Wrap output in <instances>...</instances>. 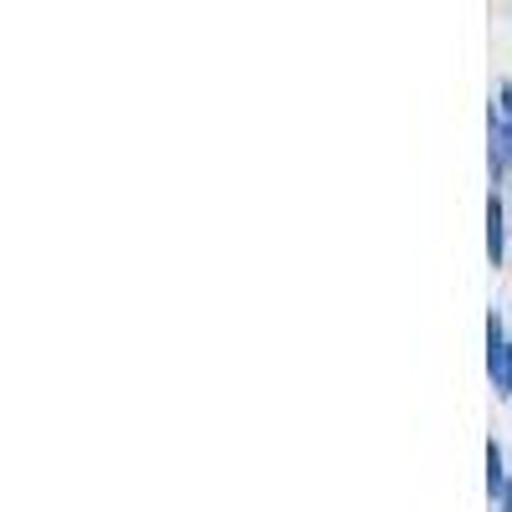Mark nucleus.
I'll return each instance as SVG.
<instances>
[{"label": "nucleus", "instance_id": "1", "mask_svg": "<svg viewBox=\"0 0 512 512\" xmlns=\"http://www.w3.org/2000/svg\"><path fill=\"white\" fill-rule=\"evenodd\" d=\"M487 374L497 384V395L512 400V338H502V313L487 318Z\"/></svg>", "mask_w": 512, "mask_h": 512}, {"label": "nucleus", "instance_id": "2", "mask_svg": "<svg viewBox=\"0 0 512 512\" xmlns=\"http://www.w3.org/2000/svg\"><path fill=\"white\" fill-rule=\"evenodd\" d=\"M502 169H512V118L507 113L492 118V180L502 175Z\"/></svg>", "mask_w": 512, "mask_h": 512}, {"label": "nucleus", "instance_id": "3", "mask_svg": "<svg viewBox=\"0 0 512 512\" xmlns=\"http://www.w3.org/2000/svg\"><path fill=\"white\" fill-rule=\"evenodd\" d=\"M502 200L487 195V256H492V267H502Z\"/></svg>", "mask_w": 512, "mask_h": 512}, {"label": "nucleus", "instance_id": "4", "mask_svg": "<svg viewBox=\"0 0 512 512\" xmlns=\"http://www.w3.org/2000/svg\"><path fill=\"white\" fill-rule=\"evenodd\" d=\"M502 487H507V472H502V446H497V441H487V492H492V497H502Z\"/></svg>", "mask_w": 512, "mask_h": 512}, {"label": "nucleus", "instance_id": "5", "mask_svg": "<svg viewBox=\"0 0 512 512\" xmlns=\"http://www.w3.org/2000/svg\"><path fill=\"white\" fill-rule=\"evenodd\" d=\"M497 98H502V113L512 118V82H502V88H497Z\"/></svg>", "mask_w": 512, "mask_h": 512}, {"label": "nucleus", "instance_id": "6", "mask_svg": "<svg viewBox=\"0 0 512 512\" xmlns=\"http://www.w3.org/2000/svg\"><path fill=\"white\" fill-rule=\"evenodd\" d=\"M497 502H502V512H512V482L502 487V497H497Z\"/></svg>", "mask_w": 512, "mask_h": 512}]
</instances>
